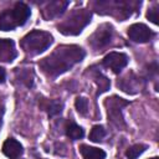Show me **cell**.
<instances>
[{
    "label": "cell",
    "instance_id": "cell-1",
    "mask_svg": "<svg viewBox=\"0 0 159 159\" xmlns=\"http://www.w3.org/2000/svg\"><path fill=\"white\" fill-rule=\"evenodd\" d=\"M84 57V51L76 45H62L58 46L52 53L42 58L39 63L40 68L51 77H56L73 65L81 62Z\"/></svg>",
    "mask_w": 159,
    "mask_h": 159
},
{
    "label": "cell",
    "instance_id": "cell-2",
    "mask_svg": "<svg viewBox=\"0 0 159 159\" xmlns=\"http://www.w3.org/2000/svg\"><path fill=\"white\" fill-rule=\"evenodd\" d=\"M52 41L53 39L50 32L42 30H34L22 37L20 45L26 53L39 55L45 50H47L51 46Z\"/></svg>",
    "mask_w": 159,
    "mask_h": 159
},
{
    "label": "cell",
    "instance_id": "cell-3",
    "mask_svg": "<svg viewBox=\"0 0 159 159\" xmlns=\"http://www.w3.org/2000/svg\"><path fill=\"white\" fill-rule=\"evenodd\" d=\"M89 19L91 12L87 10H76L61 25H58V31L63 35H77L89 22Z\"/></svg>",
    "mask_w": 159,
    "mask_h": 159
},
{
    "label": "cell",
    "instance_id": "cell-4",
    "mask_svg": "<svg viewBox=\"0 0 159 159\" xmlns=\"http://www.w3.org/2000/svg\"><path fill=\"white\" fill-rule=\"evenodd\" d=\"M128 63V57L122 52H109L103 58V66L112 70L114 73H119Z\"/></svg>",
    "mask_w": 159,
    "mask_h": 159
},
{
    "label": "cell",
    "instance_id": "cell-5",
    "mask_svg": "<svg viewBox=\"0 0 159 159\" xmlns=\"http://www.w3.org/2000/svg\"><path fill=\"white\" fill-rule=\"evenodd\" d=\"M128 36L134 42H148L153 36L154 32L144 24H133L128 27Z\"/></svg>",
    "mask_w": 159,
    "mask_h": 159
},
{
    "label": "cell",
    "instance_id": "cell-6",
    "mask_svg": "<svg viewBox=\"0 0 159 159\" xmlns=\"http://www.w3.org/2000/svg\"><path fill=\"white\" fill-rule=\"evenodd\" d=\"M112 26L108 25V24H103L101 25L96 31L94 34L91 36L89 39V42L91 45L94 47V48H101L103 46H106L109 41H111V37H112Z\"/></svg>",
    "mask_w": 159,
    "mask_h": 159
},
{
    "label": "cell",
    "instance_id": "cell-7",
    "mask_svg": "<svg viewBox=\"0 0 159 159\" xmlns=\"http://www.w3.org/2000/svg\"><path fill=\"white\" fill-rule=\"evenodd\" d=\"M68 5V1H61V0H56V1H51L46 5V7L42 10V15L45 19L50 20V19H53L58 15H61L66 7Z\"/></svg>",
    "mask_w": 159,
    "mask_h": 159
},
{
    "label": "cell",
    "instance_id": "cell-8",
    "mask_svg": "<svg viewBox=\"0 0 159 159\" xmlns=\"http://www.w3.org/2000/svg\"><path fill=\"white\" fill-rule=\"evenodd\" d=\"M16 57L15 43L12 40L0 39V61L11 62Z\"/></svg>",
    "mask_w": 159,
    "mask_h": 159
},
{
    "label": "cell",
    "instance_id": "cell-9",
    "mask_svg": "<svg viewBox=\"0 0 159 159\" xmlns=\"http://www.w3.org/2000/svg\"><path fill=\"white\" fill-rule=\"evenodd\" d=\"M22 145L14 138H9L2 144V153L11 159H16L22 154Z\"/></svg>",
    "mask_w": 159,
    "mask_h": 159
},
{
    "label": "cell",
    "instance_id": "cell-10",
    "mask_svg": "<svg viewBox=\"0 0 159 159\" xmlns=\"http://www.w3.org/2000/svg\"><path fill=\"white\" fill-rule=\"evenodd\" d=\"M11 11H12V15H14V19H15L17 26H22L27 21V19L30 17V14H31L30 7L24 2H16Z\"/></svg>",
    "mask_w": 159,
    "mask_h": 159
},
{
    "label": "cell",
    "instance_id": "cell-11",
    "mask_svg": "<svg viewBox=\"0 0 159 159\" xmlns=\"http://www.w3.org/2000/svg\"><path fill=\"white\" fill-rule=\"evenodd\" d=\"M120 104H128V102L123 101L122 98L113 97L109 99V108H108V117H111L112 122H122V113H120Z\"/></svg>",
    "mask_w": 159,
    "mask_h": 159
},
{
    "label": "cell",
    "instance_id": "cell-12",
    "mask_svg": "<svg viewBox=\"0 0 159 159\" xmlns=\"http://www.w3.org/2000/svg\"><path fill=\"white\" fill-rule=\"evenodd\" d=\"M17 27V24L14 19L11 10H4L0 14V30L1 31H11Z\"/></svg>",
    "mask_w": 159,
    "mask_h": 159
},
{
    "label": "cell",
    "instance_id": "cell-13",
    "mask_svg": "<svg viewBox=\"0 0 159 159\" xmlns=\"http://www.w3.org/2000/svg\"><path fill=\"white\" fill-rule=\"evenodd\" d=\"M80 152H81V155L83 157V159H104V157H106V153L102 149L84 145V144L80 147Z\"/></svg>",
    "mask_w": 159,
    "mask_h": 159
},
{
    "label": "cell",
    "instance_id": "cell-14",
    "mask_svg": "<svg viewBox=\"0 0 159 159\" xmlns=\"http://www.w3.org/2000/svg\"><path fill=\"white\" fill-rule=\"evenodd\" d=\"M66 134H67L71 139L77 140V139H81V138L84 135V132H83V129H82L80 125H77L76 123H71V124H68L67 128H66Z\"/></svg>",
    "mask_w": 159,
    "mask_h": 159
},
{
    "label": "cell",
    "instance_id": "cell-15",
    "mask_svg": "<svg viewBox=\"0 0 159 159\" xmlns=\"http://www.w3.org/2000/svg\"><path fill=\"white\" fill-rule=\"evenodd\" d=\"M145 149H147V145L144 144H134L127 150L125 155L128 159H137L139 155H142L145 152Z\"/></svg>",
    "mask_w": 159,
    "mask_h": 159
},
{
    "label": "cell",
    "instance_id": "cell-16",
    "mask_svg": "<svg viewBox=\"0 0 159 159\" xmlns=\"http://www.w3.org/2000/svg\"><path fill=\"white\" fill-rule=\"evenodd\" d=\"M106 135V130L102 125H94L92 129H91V133H89V139L92 142H101Z\"/></svg>",
    "mask_w": 159,
    "mask_h": 159
},
{
    "label": "cell",
    "instance_id": "cell-17",
    "mask_svg": "<svg viewBox=\"0 0 159 159\" xmlns=\"http://www.w3.org/2000/svg\"><path fill=\"white\" fill-rule=\"evenodd\" d=\"M75 106H76V109L80 114L82 116H86L87 112H88V101L83 97H77L76 101H75Z\"/></svg>",
    "mask_w": 159,
    "mask_h": 159
},
{
    "label": "cell",
    "instance_id": "cell-18",
    "mask_svg": "<svg viewBox=\"0 0 159 159\" xmlns=\"http://www.w3.org/2000/svg\"><path fill=\"white\" fill-rule=\"evenodd\" d=\"M97 84H98V87H99V93L101 92H104V91H107L108 88H109V81L106 78V77H103V76H101V75H98L97 76Z\"/></svg>",
    "mask_w": 159,
    "mask_h": 159
},
{
    "label": "cell",
    "instance_id": "cell-19",
    "mask_svg": "<svg viewBox=\"0 0 159 159\" xmlns=\"http://www.w3.org/2000/svg\"><path fill=\"white\" fill-rule=\"evenodd\" d=\"M158 14H159V11H158V7L157 6H154V7H152V9H149L148 10V12H147V17L153 22V24H155V25H158L159 24V17H158Z\"/></svg>",
    "mask_w": 159,
    "mask_h": 159
},
{
    "label": "cell",
    "instance_id": "cell-20",
    "mask_svg": "<svg viewBox=\"0 0 159 159\" xmlns=\"http://www.w3.org/2000/svg\"><path fill=\"white\" fill-rule=\"evenodd\" d=\"M61 108H62V104L57 101H52L50 103V107H48V114L50 116H55V114H58L61 113Z\"/></svg>",
    "mask_w": 159,
    "mask_h": 159
},
{
    "label": "cell",
    "instance_id": "cell-21",
    "mask_svg": "<svg viewBox=\"0 0 159 159\" xmlns=\"http://www.w3.org/2000/svg\"><path fill=\"white\" fill-rule=\"evenodd\" d=\"M5 77H6V73H5V70L0 67V83H2L5 81Z\"/></svg>",
    "mask_w": 159,
    "mask_h": 159
},
{
    "label": "cell",
    "instance_id": "cell-22",
    "mask_svg": "<svg viewBox=\"0 0 159 159\" xmlns=\"http://www.w3.org/2000/svg\"><path fill=\"white\" fill-rule=\"evenodd\" d=\"M1 117H2V109L0 108V123H1Z\"/></svg>",
    "mask_w": 159,
    "mask_h": 159
},
{
    "label": "cell",
    "instance_id": "cell-23",
    "mask_svg": "<svg viewBox=\"0 0 159 159\" xmlns=\"http://www.w3.org/2000/svg\"><path fill=\"white\" fill-rule=\"evenodd\" d=\"M150 159H158V158H157V157H154V158H150Z\"/></svg>",
    "mask_w": 159,
    "mask_h": 159
},
{
    "label": "cell",
    "instance_id": "cell-24",
    "mask_svg": "<svg viewBox=\"0 0 159 159\" xmlns=\"http://www.w3.org/2000/svg\"><path fill=\"white\" fill-rule=\"evenodd\" d=\"M16 159H19V158H16Z\"/></svg>",
    "mask_w": 159,
    "mask_h": 159
}]
</instances>
